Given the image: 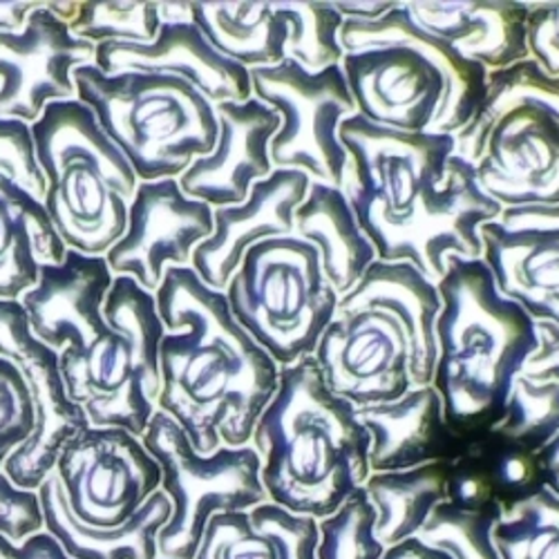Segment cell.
<instances>
[{
    "label": "cell",
    "mask_w": 559,
    "mask_h": 559,
    "mask_svg": "<svg viewBox=\"0 0 559 559\" xmlns=\"http://www.w3.org/2000/svg\"><path fill=\"white\" fill-rule=\"evenodd\" d=\"M347 166L341 189L381 262H409L432 283L452 255L479 260V230L501 215L454 155V134L399 132L360 119L341 123Z\"/></svg>",
    "instance_id": "1"
},
{
    "label": "cell",
    "mask_w": 559,
    "mask_h": 559,
    "mask_svg": "<svg viewBox=\"0 0 559 559\" xmlns=\"http://www.w3.org/2000/svg\"><path fill=\"white\" fill-rule=\"evenodd\" d=\"M155 302L166 328L157 409L200 454L249 445L277 392L280 365L233 318L224 292L206 287L191 266H170Z\"/></svg>",
    "instance_id": "2"
},
{
    "label": "cell",
    "mask_w": 559,
    "mask_h": 559,
    "mask_svg": "<svg viewBox=\"0 0 559 559\" xmlns=\"http://www.w3.org/2000/svg\"><path fill=\"white\" fill-rule=\"evenodd\" d=\"M439 311V289L430 277L409 262L377 260L338 298L318 341L313 358L324 383L356 409L432 385Z\"/></svg>",
    "instance_id": "3"
},
{
    "label": "cell",
    "mask_w": 559,
    "mask_h": 559,
    "mask_svg": "<svg viewBox=\"0 0 559 559\" xmlns=\"http://www.w3.org/2000/svg\"><path fill=\"white\" fill-rule=\"evenodd\" d=\"M271 503L324 520L369 471V435L358 409L324 383L313 356L280 367L277 392L260 414L249 443Z\"/></svg>",
    "instance_id": "4"
},
{
    "label": "cell",
    "mask_w": 559,
    "mask_h": 559,
    "mask_svg": "<svg viewBox=\"0 0 559 559\" xmlns=\"http://www.w3.org/2000/svg\"><path fill=\"white\" fill-rule=\"evenodd\" d=\"M437 289L441 311L432 388L450 430L477 441L501 424L512 383L537 347L535 320L499 294L481 258L452 255Z\"/></svg>",
    "instance_id": "5"
},
{
    "label": "cell",
    "mask_w": 559,
    "mask_h": 559,
    "mask_svg": "<svg viewBox=\"0 0 559 559\" xmlns=\"http://www.w3.org/2000/svg\"><path fill=\"white\" fill-rule=\"evenodd\" d=\"M501 209L559 206V79L531 57L486 76L484 99L454 134Z\"/></svg>",
    "instance_id": "6"
},
{
    "label": "cell",
    "mask_w": 559,
    "mask_h": 559,
    "mask_svg": "<svg viewBox=\"0 0 559 559\" xmlns=\"http://www.w3.org/2000/svg\"><path fill=\"white\" fill-rule=\"evenodd\" d=\"M48 179L43 206L68 249L106 255L123 236L139 179L81 102H55L32 123Z\"/></svg>",
    "instance_id": "7"
},
{
    "label": "cell",
    "mask_w": 559,
    "mask_h": 559,
    "mask_svg": "<svg viewBox=\"0 0 559 559\" xmlns=\"http://www.w3.org/2000/svg\"><path fill=\"white\" fill-rule=\"evenodd\" d=\"M76 102L95 115L139 181L179 179L217 142L215 106L170 74H104L97 66L74 72Z\"/></svg>",
    "instance_id": "8"
},
{
    "label": "cell",
    "mask_w": 559,
    "mask_h": 559,
    "mask_svg": "<svg viewBox=\"0 0 559 559\" xmlns=\"http://www.w3.org/2000/svg\"><path fill=\"white\" fill-rule=\"evenodd\" d=\"M104 318V336L81 354H61V374L92 428H121L142 439L162 392L159 345L166 328L155 294L132 277L117 275Z\"/></svg>",
    "instance_id": "9"
},
{
    "label": "cell",
    "mask_w": 559,
    "mask_h": 559,
    "mask_svg": "<svg viewBox=\"0 0 559 559\" xmlns=\"http://www.w3.org/2000/svg\"><path fill=\"white\" fill-rule=\"evenodd\" d=\"M224 296L240 328L280 367L313 356L338 307L318 251L296 233L251 247Z\"/></svg>",
    "instance_id": "10"
},
{
    "label": "cell",
    "mask_w": 559,
    "mask_h": 559,
    "mask_svg": "<svg viewBox=\"0 0 559 559\" xmlns=\"http://www.w3.org/2000/svg\"><path fill=\"white\" fill-rule=\"evenodd\" d=\"M142 443L159 465V490L173 506L168 524L157 535L162 559H193L211 518L269 501L260 479V456L251 445H222L213 454H200L183 430L159 409Z\"/></svg>",
    "instance_id": "11"
},
{
    "label": "cell",
    "mask_w": 559,
    "mask_h": 559,
    "mask_svg": "<svg viewBox=\"0 0 559 559\" xmlns=\"http://www.w3.org/2000/svg\"><path fill=\"white\" fill-rule=\"evenodd\" d=\"M253 99L280 117L271 142L275 168L300 170L311 181L341 186L347 153L341 123L356 115V104L341 66L307 72L285 59L273 68L251 70Z\"/></svg>",
    "instance_id": "12"
},
{
    "label": "cell",
    "mask_w": 559,
    "mask_h": 559,
    "mask_svg": "<svg viewBox=\"0 0 559 559\" xmlns=\"http://www.w3.org/2000/svg\"><path fill=\"white\" fill-rule=\"evenodd\" d=\"M0 354L19 367L34 405V432L10 454L3 473L14 486L38 490L55 473L63 448L90 428V421L68 394L61 354L34 338L19 300H0Z\"/></svg>",
    "instance_id": "13"
},
{
    "label": "cell",
    "mask_w": 559,
    "mask_h": 559,
    "mask_svg": "<svg viewBox=\"0 0 559 559\" xmlns=\"http://www.w3.org/2000/svg\"><path fill=\"white\" fill-rule=\"evenodd\" d=\"M55 475L72 515L95 528L126 524L162 486L157 461L121 428H85L63 448Z\"/></svg>",
    "instance_id": "14"
},
{
    "label": "cell",
    "mask_w": 559,
    "mask_h": 559,
    "mask_svg": "<svg viewBox=\"0 0 559 559\" xmlns=\"http://www.w3.org/2000/svg\"><path fill=\"white\" fill-rule=\"evenodd\" d=\"M213 233V209L179 189L177 179L139 181L128 204L123 236L106 253L117 275L157 294L170 266H191L195 249Z\"/></svg>",
    "instance_id": "15"
},
{
    "label": "cell",
    "mask_w": 559,
    "mask_h": 559,
    "mask_svg": "<svg viewBox=\"0 0 559 559\" xmlns=\"http://www.w3.org/2000/svg\"><path fill=\"white\" fill-rule=\"evenodd\" d=\"M95 52L43 3L23 32L0 34V117L32 126L50 104L76 99L74 72L95 66Z\"/></svg>",
    "instance_id": "16"
},
{
    "label": "cell",
    "mask_w": 559,
    "mask_h": 559,
    "mask_svg": "<svg viewBox=\"0 0 559 559\" xmlns=\"http://www.w3.org/2000/svg\"><path fill=\"white\" fill-rule=\"evenodd\" d=\"M479 236L499 294L559 328V206L503 209Z\"/></svg>",
    "instance_id": "17"
},
{
    "label": "cell",
    "mask_w": 559,
    "mask_h": 559,
    "mask_svg": "<svg viewBox=\"0 0 559 559\" xmlns=\"http://www.w3.org/2000/svg\"><path fill=\"white\" fill-rule=\"evenodd\" d=\"M115 283L106 255L68 249L61 264H40L36 285L19 302L34 338L57 354H81L108 332L104 305Z\"/></svg>",
    "instance_id": "18"
},
{
    "label": "cell",
    "mask_w": 559,
    "mask_h": 559,
    "mask_svg": "<svg viewBox=\"0 0 559 559\" xmlns=\"http://www.w3.org/2000/svg\"><path fill=\"white\" fill-rule=\"evenodd\" d=\"M311 189L300 170L275 168L253 183L242 204L213 209V233L195 249L191 269L202 283L224 292L245 253L266 240L294 236L296 211Z\"/></svg>",
    "instance_id": "19"
},
{
    "label": "cell",
    "mask_w": 559,
    "mask_h": 559,
    "mask_svg": "<svg viewBox=\"0 0 559 559\" xmlns=\"http://www.w3.org/2000/svg\"><path fill=\"white\" fill-rule=\"evenodd\" d=\"M215 148L195 159L177 179L179 189L211 209L242 204L253 183L269 177L271 142L280 128V117L258 99L242 104H219Z\"/></svg>",
    "instance_id": "20"
},
{
    "label": "cell",
    "mask_w": 559,
    "mask_h": 559,
    "mask_svg": "<svg viewBox=\"0 0 559 559\" xmlns=\"http://www.w3.org/2000/svg\"><path fill=\"white\" fill-rule=\"evenodd\" d=\"M95 66L104 74L151 72L170 74L204 95L213 106L242 104L253 97L251 72L222 57L200 27L189 23H162L153 43H102Z\"/></svg>",
    "instance_id": "21"
},
{
    "label": "cell",
    "mask_w": 559,
    "mask_h": 559,
    "mask_svg": "<svg viewBox=\"0 0 559 559\" xmlns=\"http://www.w3.org/2000/svg\"><path fill=\"white\" fill-rule=\"evenodd\" d=\"M358 418L369 435L371 473L454 461L473 443L450 430L441 396L432 385L414 388L392 403L362 407Z\"/></svg>",
    "instance_id": "22"
},
{
    "label": "cell",
    "mask_w": 559,
    "mask_h": 559,
    "mask_svg": "<svg viewBox=\"0 0 559 559\" xmlns=\"http://www.w3.org/2000/svg\"><path fill=\"white\" fill-rule=\"evenodd\" d=\"M412 21L486 72L528 59V8L518 0L488 3H403Z\"/></svg>",
    "instance_id": "23"
},
{
    "label": "cell",
    "mask_w": 559,
    "mask_h": 559,
    "mask_svg": "<svg viewBox=\"0 0 559 559\" xmlns=\"http://www.w3.org/2000/svg\"><path fill=\"white\" fill-rule=\"evenodd\" d=\"M38 501L45 531L55 535L72 559H157V535L168 524L173 506L157 490L126 524L95 528L79 522L68 506L66 492L52 473L40 484Z\"/></svg>",
    "instance_id": "24"
},
{
    "label": "cell",
    "mask_w": 559,
    "mask_h": 559,
    "mask_svg": "<svg viewBox=\"0 0 559 559\" xmlns=\"http://www.w3.org/2000/svg\"><path fill=\"white\" fill-rule=\"evenodd\" d=\"M318 522L264 501L211 518L193 559H316Z\"/></svg>",
    "instance_id": "25"
},
{
    "label": "cell",
    "mask_w": 559,
    "mask_h": 559,
    "mask_svg": "<svg viewBox=\"0 0 559 559\" xmlns=\"http://www.w3.org/2000/svg\"><path fill=\"white\" fill-rule=\"evenodd\" d=\"M294 233L318 251L322 273L338 298L352 292L379 260L341 186L311 181L305 202L296 211Z\"/></svg>",
    "instance_id": "26"
},
{
    "label": "cell",
    "mask_w": 559,
    "mask_h": 559,
    "mask_svg": "<svg viewBox=\"0 0 559 559\" xmlns=\"http://www.w3.org/2000/svg\"><path fill=\"white\" fill-rule=\"evenodd\" d=\"M68 247L43 202L0 177V300L29 292L40 264H61Z\"/></svg>",
    "instance_id": "27"
},
{
    "label": "cell",
    "mask_w": 559,
    "mask_h": 559,
    "mask_svg": "<svg viewBox=\"0 0 559 559\" xmlns=\"http://www.w3.org/2000/svg\"><path fill=\"white\" fill-rule=\"evenodd\" d=\"M191 21L213 48L245 70L287 59V19L280 3H191Z\"/></svg>",
    "instance_id": "28"
},
{
    "label": "cell",
    "mask_w": 559,
    "mask_h": 559,
    "mask_svg": "<svg viewBox=\"0 0 559 559\" xmlns=\"http://www.w3.org/2000/svg\"><path fill=\"white\" fill-rule=\"evenodd\" d=\"M450 463L437 461L409 471L371 473L367 477L362 488L377 510V537L385 548L416 537L432 510L448 499Z\"/></svg>",
    "instance_id": "29"
},
{
    "label": "cell",
    "mask_w": 559,
    "mask_h": 559,
    "mask_svg": "<svg viewBox=\"0 0 559 559\" xmlns=\"http://www.w3.org/2000/svg\"><path fill=\"white\" fill-rule=\"evenodd\" d=\"M68 29L95 45L153 43L162 27V3H45Z\"/></svg>",
    "instance_id": "30"
},
{
    "label": "cell",
    "mask_w": 559,
    "mask_h": 559,
    "mask_svg": "<svg viewBox=\"0 0 559 559\" xmlns=\"http://www.w3.org/2000/svg\"><path fill=\"white\" fill-rule=\"evenodd\" d=\"M499 559H559V497L542 488L503 510L492 528Z\"/></svg>",
    "instance_id": "31"
},
{
    "label": "cell",
    "mask_w": 559,
    "mask_h": 559,
    "mask_svg": "<svg viewBox=\"0 0 559 559\" xmlns=\"http://www.w3.org/2000/svg\"><path fill=\"white\" fill-rule=\"evenodd\" d=\"M501 441L537 454L559 435V385L518 374L501 424L492 430Z\"/></svg>",
    "instance_id": "32"
},
{
    "label": "cell",
    "mask_w": 559,
    "mask_h": 559,
    "mask_svg": "<svg viewBox=\"0 0 559 559\" xmlns=\"http://www.w3.org/2000/svg\"><path fill=\"white\" fill-rule=\"evenodd\" d=\"M501 518V503L463 508L445 499L432 510L430 520L416 537L452 559H499L492 528Z\"/></svg>",
    "instance_id": "33"
},
{
    "label": "cell",
    "mask_w": 559,
    "mask_h": 559,
    "mask_svg": "<svg viewBox=\"0 0 559 559\" xmlns=\"http://www.w3.org/2000/svg\"><path fill=\"white\" fill-rule=\"evenodd\" d=\"M283 5L289 40L287 59L296 61L307 72H322L341 66L345 50L341 29L345 19L332 3H280Z\"/></svg>",
    "instance_id": "34"
},
{
    "label": "cell",
    "mask_w": 559,
    "mask_h": 559,
    "mask_svg": "<svg viewBox=\"0 0 559 559\" xmlns=\"http://www.w3.org/2000/svg\"><path fill=\"white\" fill-rule=\"evenodd\" d=\"M383 542L377 537V510L358 488L330 518L318 520L316 559H381Z\"/></svg>",
    "instance_id": "35"
},
{
    "label": "cell",
    "mask_w": 559,
    "mask_h": 559,
    "mask_svg": "<svg viewBox=\"0 0 559 559\" xmlns=\"http://www.w3.org/2000/svg\"><path fill=\"white\" fill-rule=\"evenodd\" d=\"M0 177L43 202L48 179L38 164L32 126L21 119L0 117Z\"/></svg>",
    "instance_id": "36"
},
{
    "label": "cell",
    "mask_w": 559,
    "mask_h": 559,
    "mask_svg": "<svg viewBox=\"0 0 559 559\" xmlns=\"http://www.w3.org/2000/svg\"><path fill=\"white\" fill-rule=\"evenodd\" d=\"M34 432V405L19 367L0 354V471Z\"/></svg>",
    "instance_id": "37"
},
{
    "label": "cell",
    "mask_w": 559,
    "mask_h": 559,
    "mask_svg": "<svg viewBox=\"0 0 559 559\" xmlns=\"http://www.w3.org/2000/svg\"><path fill=\"white\" fill-rule=\"evenodd\" d=\"M45 531L36 490H23L0 471V535L14 544Z\"/></svg>",
    "instance_id": "38"
},
{
    "label": "cell",
    "mask_w": 559,
    "mask_h": 559,
    "mask_svg": "<svg viewBox=\"0 0 559 559\" xmlns=\"http://www.w3.org/2000/svg\"><path fill=\"white\" fill-rule=\"evenodd\" d=\"M528 57L559 79V3H526Z\"/></svg>",
    "instance_id": "39"
},
{
    "label": "cell",
    "mask_w": 559,
    "mask_h": 559,
    "mask_svg": "<svg viewBox=\"0 0 559 559\" xmlns=\"http://www.w3.org/2000/svg\"><path fill=\"white\" fill-rule=\"evenodd\" d=\"M535 332L537 347L528 356L522 374L559 385V328L552 322H535Z\"/></svg>",
    "instance_id": "40"
},
{
    "label": "cell",
    "mask_w": 559,
    "mask_h": 559,
    "mask_svg": "<svg viewBox=\"0 0 559 559\" xmlns=\"http://www.w3.org/2000/svg\"><path fill=\"white\" fill-rule=\"evenodd\" d=\"M0 559H72L66 548L50 535L48 531H40L27 537L21 544L10 542L0 535Z\"/></svg>",
    "instance_id": "41"
},
{
    "label": "cell",
    "mask_w": 559,
    "mask_h": 559,
    "mask_svg": "<svg viewBox=\"0 0 559 559\" xmlns=\"http://www.w3.org/2000/svg\"><path fill=\"white\" fill-rule=\"evenodd\" d=\"M332 5L345 21L377 23L383 16H388L399 3H394V0H390V3H377V0H343V3Z\"/></svg>",
    "instance_id": "42"
},
{
    "label": "cell",
    "mask_w": 559,
    "mask_h": 559,
    "mask_svg": "<svg viewBox=\"0 0 559 559\" xmlns=\"http://www.w3.org/2000/svg\"><path fill=\"white\" fill-rule=\"evenodd\" d=\"M381 559H452L443 550L426 544L418 537H409L396 546H390Z\"/></svg>",
    "instance_id": "43"
},
{
    "label": "cell",
    "mask_w": 559,
    "mask_h": 559,
    "mask_svg": "<svg viewBox=\"0 0 559 559\" xmlns=\"http://www.w3.org/2000/svg\"><path fill=\"white\" fill-rule=\"evenodd\" d=\"M43 3H0V34L23 32L27 16Z\"/></svg>",
    "instance_id": "44"
},
{
    "label": "cell",
    "mask_w": 559,
    "mask_h": 559,
    "mask_svg": "<svg viewBox=\"0 0 559 559\" xmlns=\"http://www.w3.org/2000/svg\"><path fill=\"white\" fill-rule=\"evenodd\" d=\"M537 461L546 488L559 497V435L537 452Z\"/></svg>",
    "instance_id": "45"
},
{
    "label": "cell",
    "mask_w": 559,
    "mask_h": 559,
    "mask_svg": "<svg viewBox=\"0 0 559 559\" xmlns=\"http://www.w3.org/2000/svg\"><path fill=\"white\" fill-rule=\"evenodd\" d=\"M191 3H162V23H189Z\"/></svg>",
    "instance_id": "46"
},
{
    "label": "cell",
    "mask_w": 559,
    "mask_h": 559,
    "mask_svg": "<svg viewBox=\"0 0 559 559\" xmlns=\"http://www.w3.org/2000/svg\"><path fill=\"white\" fill-rule=\"evenodd\" d=\"M157 559H162V557H157Z\"/></svg>",
    "instance_id": "47"
}]
</instances>
